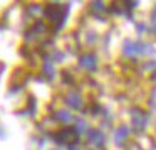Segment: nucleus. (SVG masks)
<instances>
[{
  "label": "nucleus",
  "instance_id": "obj_4",
  "mask_svg": "<svg viewBox=\"0 0 156 150\" xmlns=\"http://www.w3.org/2000/svg\"><path fill=\"white\" fill-rule=\"evenodd\" d=\"M81 64L84 66V68H87V69H94V68H96V59H94V56H84V58L81 59Z\"/></svg>",
  "mask_w": 156,
  "mask_h": 150
},
{
  "label": "nucleus",
  "instance_id": "obj_1",
  "mask_svg": "<svg viewBox=\"0 0 156 150\" xmlns=\"http://www.w3.org/2000/svg\"><path fill=\"white\" fill-rule=\"evenodd\" d=\"M45 15L51 22H57V27H61L62 22H64V9L61 5H49L45 9Z\"/></svg>",
  "mask_w": 156,
  "mask_h": 150
},
{
  "label": "nucleus",
  "instance_id": "obj_6",
  "mask_svg": "<svg viewBox=\"0 0 156 150\" xmlns=\"http://www.w3.org/2000/svg\"><path fill=\"white\" fill-rule=\"evenodd\" d=\"M126 135H128V128H126V126L118 128V130H116V143H122Z\"/></svg>",
  "mask_w": 156,
  "mask_h": 150
},
{
  "label": "nucleus",
  "instance_id": "obj_5",
  "mask_svg": "<svg viewBox=\"0 0 156 150\" xmlns=\"http://www.w3.org/2000/svg\"><path fill=\"white\" fill-rule=\"evenodd\" d=\"M66 101H67L71 106H74V108H77V106L81 105V98H79V95H76V93H71V95H67Z\"/></svg>",
  "mask_w": 156,
  "mask_h": 150
},
{
  "label": "nucleus",
  "instance_id": "obj_10",
  "mask_svg": "<svg viewBox=\"0 0 156 150\" xmlns=\"http://www.w3.org/2000/svg\"><path fill=\"white\" fill-rule=\"evenodd\" d=\"M71 150H77V148H71Z\"/></svg>",
  "mask_w": 156,
  "mask_h": 150
},
{
  "label": "nucleus",
  "instance_id": "obj_7",
  "mask_svg": "<svg viewBox=\"0 0 156 150\" xmlns=\"http://www.w3.org/2000/svg\"><path fill=\"white\" fill-rule=\"evenodd\" d=\"M91 142L92 143H96V145H101L102 143V135H101V132H98V130H92L91 132Z\"/></svg>",
  "mask_w": 156,
  "mask_h": 150
},
{
  "label": "nucleus",
  "instance_id": "obj_11",
  "mask_svg": "<svg viewBox=\"0 0 156 150\" xmlns=\"http://www.w3.org/2000/svg\"><path fill=\"white\" fill-rule=\"evenodd\" d=\"M154 31H156V25H154Z\"/></svg>",
  "mask_w": 156,
  "mask_h": 150
},
{
  "label": "nucleus",
  "instance_id": "obj_2",
  "mask_svg": "<svg viewBox=\"0 0 156 150\" xmlns=\"http://www.w3.org/2000/svg\"><path fill=\"white\" fill-rule=\"evenodd\" d=\"M59 142H62V143H71V142H76V138H77V135H76L72 130H69V128H66V130H62L61 133H59Z\"/></svg>",
  "mask_w": 156,
  "mask_h": 150
},
{
  "label": "nucleus",
  "instance_id": "obj_8",
  "mask_svg": "<svg viewBox=\"0 0 156 150\" xmlns=\"http://www.w3.org/2000/svg\"><path fill=\"white\" fill-rule=\"evenodd\" d=\"M59 118L64 120V122H69V120H71V115H69V113H59Z\"/></svg>",
  "mask_w": 156,
  "mask_h": 150
},
{
  "label": "nucleus",
  "instance_id": "obj_3",
  "mask_svg": "<svg viewBox=\"0 0 156 150\" xmlns=\"http://www.w3.org/2000/svg\"><path fill=\"white\" fill-rule=\"evenodd\" d=\"M131 118H133V125L134 126H138V128H143L144 126V123H146V118H144V115H143L141 111H133L131 113Z\"/></svg>",
  "mask_w": 156,
  "mask_h": 150
},
{
  "label": "nucleus",
  "instance_id": "obj_9",
  "mask_svg": "<svg viewBox=\"0 0 156 150\" xmlns=\"http://www.w3.org/2000/svg\"><path fill=\"white\" fill-rule=\"evenodd\" d=\"M154 15H156V7H154Z\"/></svg>",
  "mask_w": 156,
  "mask_h": 150
}]
</instances>
